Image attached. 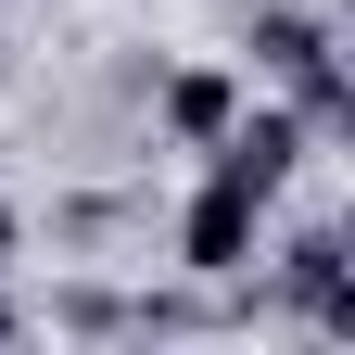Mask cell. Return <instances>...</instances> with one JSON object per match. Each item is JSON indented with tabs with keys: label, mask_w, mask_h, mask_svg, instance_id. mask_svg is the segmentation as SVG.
Here are the masks:
<instances>
[{
	"label": "cell",
	"mask_w": 355,
	"mask_h": 355,
	"mask_svg": "<svg viewBox=\"0 0 355 355\" xmlns=\"http://www.w3.org/2000/svg\"><path fill=\"white\" fill-rule=\"evenodd\" d=\"M254 229H266V191H241V178L216 165L203 191L178 203V266H191V279H241V266H254Z\"/></svg>",
	"instance_id": "1"
},
{
	"label": "cell",
	"mask_w": 355,
	"mask_h": 355,
	"mask_svg": "<svg viewBox=\"0 0 355 355\" xmlns=\"http://www.w3.org/2000/svg\"><path fill=\"white\" fill-rule=\"evenodd\" d=\"M203 153L229 165L241 191H266V203H279V191H292V165H304V114H279V102H266V114H229Z\"/></svg>",
	"instance_id": "2"
},
{
	"label": "cell",
	"mask_w": 355,
	"mask_h": 355,
	"mask_svg": "<svg viewBox=\"0 0 355 355\" xmlns=\"http://www.w3.org/2000/svg\"><path fill=\"white\" fill-rule=\"evenodd\" d=\"M153 114L178 127V140H216V127L241 114V76H229V64H191V76H165V102H153Z\"/></svg>",
	"instance_id": "3"
},
{
	"label": "cell",
	"mask_w": 355,
	"mask_h": 355,
	"mask_svg": "<svg viewBox=\"0 0 355 355\" xmlns=\"http://www.w3.org/2000/svg\"><path fill=\"white\" fill-rule=\"evenodd\" d=\"M0 254H13V203H0Z\"/></svg>",
	"instance_id": "4"
}]
</instances>
